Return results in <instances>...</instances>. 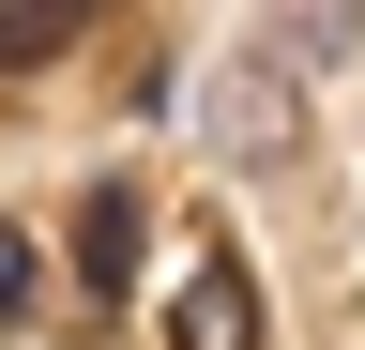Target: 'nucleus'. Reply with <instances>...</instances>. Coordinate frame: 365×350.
Returning a JSON list of instances; mask_svg holds the SVG:
<instances>
[{
  "label": "nucleus",
  "instance_id": "obj_2",
  "mask_svg": "<svg viewBox=\"0 0 365 350\" xmlns=\"http://www.w3.org/2000/svg\"><path fill=\"white\" fill-rule=\"evenodd\" d=\"M76 289H91V304H122V289H137V198H122V183H91V198H76Z\"/></svg>",
  "mask_w": 365,
  "mask_h": 350
},
{
  "label": "nucleus",
  "instance_id": "obj_3",
  "mask_svg": "<svg viewBox=\"0 0 365 350\" xmlns=\"http://www.w3.org/2000/svg\"><path fill=\"white\" fill-rule=\"evenodd\" d=\"M289 61H244L228 76V153H289V92H274Z\"/></svg>",
  "mask_w": 365,
  "mask_h": 350
},
{
  "label": "nucleus",
  "instance_id": "obj_1",
  "mask_svg": "<svg viewBox=\"0 0 365 350\" xmlns=\"http://www.w3.org/2000/svg\"><path fill=\"white\" fill-rule=\"evenodd\" d=\"M168 350H259V289H244V259H198V274H182Z\"/></svg>",
  "mask_w": 365,
  "mask_h": 350
},
{
  "label": "nucleus",
  "instance_id": "obj_4",
  "mask_svg": "<svg viewBox=\"0 0 365 350\" xmlns=\"http://www.w3.org/2000/svg\"><path fill=\"white\" fill-rule=\"evenodd\" d=\"M350 16H365V0H274V46H304V76H319L350 46Z\"/></svg>",
  "mask_w": 365,
  "mask_h": 350
},
{
  "label": "nucleus",
  "instance_id": "obj_5",
  "mask_svg": "<svg viewBox=\"0 0 365 350\" xmlns=\"http://www.w3.org/2000/svg\"><path fill=\"white\" fill-rule=\"evenodd\" d=\"M31 289H46V259H31V229H0V320H16Z\"/></svg>",
  "mask_w": 365,
  "mask_h": 350
}]
</instances>
